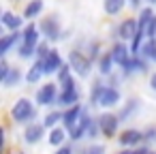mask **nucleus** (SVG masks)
<instances>
[{
    "instance_id": "obj_1",
    "label": "nucleus",
    "mask_w": 156,
    "mask_h": 154,
    "mask_svg": "<svg viewBox=\"0 0 156 154\" xmlns=\"http://www.w3.org/2000/svg\"><path fill=\"white\" fill-rule=\"evenodd\" d=\"M7 118H9V124L24 128V126H28V124H32V122L41 120V113H39V107H37L34 98L22 94V96H17V98L11 103V107H9V111H7Z\"/></svg>"
},
{
    "instance_id": "obj_2",
    "label": "nucleus",
    "mask_w": 156,
    "mask_h": 154,
    "mask_svg": "<svg viewBox=\"0 0 156 154\" xmlns=\"http://www.w3.org/2000/svg\"><path fill=\"white\" fill-rule=\"evenodd\" d=\"M66 62L71 64L73 73L81 79V81H90L94 75H96V62H92L81 49L77 47H71L66 52Z\"/></svg>"
},
{
    "instance_id": "obj_3",
    "label": "nucleus",
    "mask_w": 156,
    "mask_h": 154,
    "mask_svg": "<svg viewBox=\"0 0 156 154\" xmlns=\"http://www.w3.org/2000/svg\"><path fill=\"white\" fill-rule=\"evenodd\" d=\"M34 103L39 109H54L58 107V98H60V84L56 79H45L41 86L34 88Z\"/></svg>"
},
{
    "instance_id": "obj_4",
    "label": "nucleus",
    "mask_w": 156,
    "mask_h": 154,
    "mask_svg": "<svg viewBox=\"0 0 156 154\" xmlns=\"http://www.w3.org/2000/svg\"><path fill=\"white\" fill-rule=\"evenodd\" d=\"M83 103V90H81V79L77 75H71L64 84H60V98H58V107L60 109H69L73 105Z\"/></svg>"
},
{
    "instance_id": "obj_5",
    "label": "nucleus",
    "mask_w": 156,
    "mask_h": 154,
    "mask_svg": "<svg viewBox=\"0 0 156 154\" xmlns=\"http://www.w3.org/2000/svg\"><path fill=\"white\" fill-rule=\"evenodd\" d=\"M139 24H137V15H128L122 20H113V24L109 26V39L113 41H126L130 43V39L137 34Z\"/></svg>"
},
{
    "instance_id": "obj_6",
    "label": "nucleus",
    "mask_w": 156,
    "mask_h": 154,
    "mask_svg": "<svg viewBox=\"0 0 156 154\" xmlns=\"http://www.w3.org/2000/svg\"><path fill=\"white\" fill-rule=\"evenodd\" d=\"M96 120H98V126H101L103 141H115L118 135H120V131L124 128L118 111H98Z\"/></svg>"
},
{
    "instance_id": "obj_7",
    "label": "nucleus",
    "mask_w": 156,
    "mask_h": 154,
    "mask_svg": "<svg viewBox=\"0 0 156 154\" xmlns=\"http://www.w3.org/2000/svg\"><path fill=\"white\" fill-rule=\"evenodd\" d=\"M37 24H39L41 34H43L45 41H49L51 45H58V43H60V37H62V30H64L60 13H47V15L41 17Z\"/></svg>"
},
{
    "instance_id": "obj_8",
    "label": "nucleus",
    "mask_w": 156,
    "mask_h": 154,
    "mask_svg": "<svg viewBox=\"0 0 156 154\" xmlns=\"http://www.w3.org/2000/svg\"><path fill=\"white\" fill-rule=\"evenodd\" d=\"M154 64L150 62V60H145L143 56H133L124 66H120V73H122V77L126 79V81H130V79H135V77H147L154 69H152Z\"/></svg>"
},
{
    "instance_id": "obj_9",
    "label": "nucleus",
    "mask_w": 156,
    "mask_h": 154,
    "mask_svg": "<svg viewBox=\"0 0 156 154\" xmlns=\"http://www.w3.org/2000/svg\"><path fill=\"white\" fill-rule=\"evenodd\" d=\"M143 98L137 96V94H130L124 98V103L118 107V116L122 120V124H128L130 120H137L141 113H143Z\"/></svg>"
},
{
    "instance_id": "obj_10",
    "label": "nucleus",
    "mask_w": 156,
    "mask_h": 154,
    "mask_svg": "<svg viewBox=\"0 0 156 154\" xmlns=\"http://www.w3.org/2000/svg\"><path fill=\"white\" fill-rule=\"evenodd\" d=\"M43 141H47V128L43 126L41 120H37V122H32V124L22 128V143L26 148H37Z\"/></svg>"
},
{
    "instance_id": "obj_11",
    "label": "nucleus",
    "mask_w": 156,
    "mask_h": 154,
    "mask_svg": "<svg viewBox=\"0 0 156 154\" xmlns=\"http://www.w3.org/2000/svg\"><path fill=\"white\" fill-rule=\"evenodd\" d=\"M124 92L122 88H113V86H105L101 98H98V111H118V107L124 103Z\"/></svg>"
},
{
    "instance_id": "obj_12",
    "label": "nucleus",
    "mask_w": 156,
    "mask_h": 154,
    "mask_svg": "<svg viewBox=\"0 0 156 154\" xmlns=\"http://www.w3.org/2000/svg\"><path fill=\"white\" fill-rule=\"evenodd\" d=\"M118 150H135L139 145H143V128L137 126H124L115 139Z\"/></svg>"
},
{
    "instance_id": "obj_13",
    "label": "nucleus",
    "mask_w": 156,
    "mask_h": 154,
    "mask_svg": "<svg viewBox=\"0 0 156 154\" xmlns=\"http://www.w3.org/2000/svg\"><path fill=\"white\" fill-rule=\"evenodd\" d=\"M64 62H66V56H62V49H60L58 45H54L51 52L41 60V64H43V73H45V79H54L56 73L64 66Z\"/></svg>"
},
{
    "instance_id": "obj_14",
    "label": "nucleus",
    "mask_w": 156,
    "mask_h": 154,
    "mask_svg": "<svg viewBox=\"0 0 156 154\" xmlns=\"http://www.w3.org/2000/svg\"><path fill=\"white\" fill-rule=\"evenodd\" d=\"M73 47L81 49V52L92 60V62H98V58H101V56H103V52H105L103 41H101V39H96V37H79V39H75Z\"/></svg>"
},
{
    "instance_id": "obj_15",
    "label": "nucleus",
    "mask_w": 156,
    "mask_h": 154,
    "mask_svg": "<svg viewBox=\"0 0 156 154\" xmlns=\"http://www.w3.org/2000/svg\"><path fill=\"white\" fill-rule=\"evenodd\" d=\"M26 20L22 13H15L11 9H2L0 11V32H15V30H24L26 28Z\"/></svg>"
},
{
    "instance_id": "obj_16",
    "label": "nucleus",
    "mask_w": 156,
    "mask_h": 154,
    "mask_svg": "<svg viewBox=\"0 0 156 154\" xmlns=\"http://www.w3.org/2000/svg\"><path fill=\"white\" fill-rule=\"evenodd\" d=\"M22 41H24V30L0 34V58H9L11 54H15Z\"/></svg>"
},
{
    "instance_id": "obj_17",
    "label": "nucleus",
    "mask_w": 156,
    "mask_h": 154,
    "mask_svg": "<svg viewBox=\"0 0 156 154\" xmlns=\"http://www.w3.org/2000/svg\"><path fill=\"white\" fill-rule=\"evenodd\" d=\"M105 86H107V79H105V77H101V75H94V77L90 79V86H88L86 103H88L96 113H98V98H101V94H103Z\"/></svg>"
},
{
    "instance_id": "obj_18",
    "label": "nucleus",
    "mask_w": 156,
    "mask_h": 154,
    "mask_svg": "<svg viewBox=\"0 0 156 154\" xmlns=\"http://www.w3.org/2000/svg\"><path fill=\"white\" fill-rule=\"evenodd\" d=\"M24 84H26V69H22L17 64L11 66V71H9V75H7L5 81H0V86H2L5 90H17Z\"/></svg>"
},
{
    "instance_id": "obj_19",
    "label": "nucleus",
    "mask_w": 156,
    "mask_h": 154,
    "mask_svg": "<svg viewBox=\"0 0 156 154\" xmlns=\"http://www.w3.org/2000/svg\"><path fill=\"white\" fill-rule=\"evenodd\" d=\"M107 49L111 52V56H113V60H115L118 69H120V66H124V64L133 58V54H130V45H128L126 41H113Z\"/></svg>"
},
{
    "instance_id": "obj_20",
    "label": "nucleus",
    "mask_w": 156,
    "mask_h": 154,
    "mask_svg": "<svg viewBox=\"0 0 156 154\" xmlns=\"http://www.w3.org/2000/svg\"><path fill=\"white\" fill-rule=\"evenodd\" d=\"M45 11V0H26V5L22 9V15L26 22H39Z\"/></svg>"
},
{
    "instance_id": "obj_21",
    "label": "nucleus",
    "mask_w": 156,
    "mask_h": 154,
    "mask_svg": "<svg viewBox=\"0 0 156 154\" xmlns=\"http://www.w3.org/2000/svg\"><path fill=\"white\" fill-rule=\"evenodd\" d=\"M118 71V64H115V60H113V56H111V52L109 49H105L103 52V56L98 58V62H96V75H101V77H109L111 73H115Z\"/></svg>"
},
{
    "instance_id": "obj_22",
    "label": "nucleus",
    "mask_w": 156,
    "mask_h": 154,
    "mask_svg": "<svg viewBox=\"0 0 156 154\" xmlns=\"http://www.w3.org/2000/svg\"><path fill=\"white\" fill-rule=\"evenodd\" d=\"M43 81H45V73H43V64H41V60L30 62V66L26 69V86L34 88V86H41Z\"/></svg>"
},
{
    "instance_id": "obj_23",
    "label": "nucleus",
    "mask_w": 156,
    "mask_h": 154,
    "mask_svg": "<svg viewBox=\"0 0 156 154\" xmlns=\"http://www.w3.org/2000/svg\"><path fill=\"white\" fill-rule=\"evenodd\" d=\"M51 150H56V148H62L64 143H69V131L60 124V126H56V128H51V131H47V141H45Z\"/></svg>"
},
{
    "instance_id": "obj_24",
    "label": "nucleus",
    "mask_w": 156,
    "mask_h": 154,
    "mask_svg": "<svg viewBox=\"0 0 156 154\" xmlns=\"http://www.w3.org/2000/svg\"><path fill=\"white\" fill-rule=\"evenodd\" d=\"M128 9V0H103V13L111 20H120V15Z\"/></svg>"
},
{
    "instance_id": "obj_25",
    "label": "nucleus",
    "mask_w": 156,
    "mask_h": 154,
    "mask_svg": "<svg viewBox=\"0 0 156 154\" xmlns=\"http://www.w3.org/2000/svg\"><path fill=\"white\" fill-rule=\"evenodd\" d=\"M62 116H64V109H60V107L45 109V113L41 116V122H43V126L47 131H51V128H56V126L62 124Z\"/></svg>"
},
{
    "instance_id": "obj_26",
    "label": "nucleus",
    "mask_w": 156,
    "mask_h": 154,
    "mask_svg": "<svg viewBox=\"0 0 156 154\" xmlns=\"http://www.w3.org/2000/svg\"><path fill=\"white\" fill-rule=\"evenodd\" d=\"M81 111H83V103H79V105H73V107L64 109V116H62V126H64L66 131H71L75 124H79Z\"/></svg>"
},
{
    "instance_id": "obj_27",
    "label": "nucleus",
    "mask_w": 156,
    "mask_h": 154,
    "mask_svg": "<svg viewBox=\"0 0 156 154\" xmlns=\"http://www.w3.org/2000/svg\"><path fill=\"white\" fill-rule=\"evenodd\" d=\"M43 41V34H41V28H39V24L37 22H28L26 24V28H24V43H28V45H39Z\"/></svg>"
},
{
    "instance_id": "obj_28",
    "label": "nucleus",
    "mask_w": 156,
    "mask_h": 154,
    "mask_svg": "<svg viewBox=\"0 0 156 154\" xmlns=\"http://www.w3.org/2000/svg\"><path fill=\"white\" fill-rule=\"evenodd\" d=\"M15 56H17V60H22V62H34V60H37V47L22 41L20 47H17V52H15Z\"/></svg>"
},
{
    "instance_id": "obj_29",
    "label": "nucleus",
    "mask_w": 156,
    "mask_h": 154,
    "mask_svg": "<svg viewBox=\"0 0 156 154\" xmlns=\"http://www.w3.org/2000/svg\"><path fill=\"white\" fill-rule=\"evenodd\" d=\"M135 15H137V24H139V28H143V30H145V28L150 26V22L154 20L156 9H154V7H150V5H145V7H143L141 11H137Z\"/></svg>"
},
{
    "instance_id": "obj_30",
    "label": "nucleus",
    "mask_w": 156,
    "mask_h": 154,
    "mask_svg": "<svg viewBox=\"0 0 156 154\" xmlns=\"http://www.w3.org/2000/svg\"><path fill=\"white\" fill-rule=\"evenodd\" d=\"M139 56H143L145 60H150V62L154 64V58H156V39H145V43H143Z\"/></svg>"
},
{
    "instance_id": "obj_31",
    "label": "nucleus",
    "mask_w": 156,
    "mask_h": 154,
    "mask_svg": "<svg viewBox=\"0 0 156 154\" xmlns=\"http://www.w3.org/2000/svg\"><path fill=\"white\" fill-rule=\"evenodd\" d=\"M143 143L156 148V122H147L143 126Z\"/></svg>"
},
{
    "instance_id": "obj_32",
    "label": "nucleus",
    "mask_w": 156,
    "mask_h": 154,
    "mask_svg": "<svg viewBox=\"0 0 156 154\" xmlns=\"http://www.w3.org/2000/svg\"><path fill=\"white\" fill-rule=\"evenodd\" d=\"M71 75H75V73H73L71 64H69V62H64V66H62V69H60V71L56 73V77H54V79H56L58 84H64V81H66V79L71 77Z\"/></svg>"
},
{
    "instance_id": "obj_33",
    "label": "nucleus",
    "mask_w": 156,
    "mask_h": 154,
    "mask_svg": "<svg viewBox=\"0 0 156 154\" xmlns=\"http://www.w3.org/2000/svg\"><path fill=\"white\" fill-rule=\"evenodd\" d=\"M51 47H54V45H51L49 41H45V39H43V41L37 45V60H43V58L51 52Z\"/></svg>"
},
{
    "instance_id": "obj_34",
    "label": "nucleus",
    "mask_w": 156,
    "mask_h": 154,
    "mask_svg": "<svg viewBox=\"0 0 156 154\" xmlns=\"http://www.w3.org/2000/svg\"><path fill=\"white\" fill-rule=\"evenodd\" d=\"M107 84H109V86H113V88H122V86L126 84V79L122 77V73H120V69H118L115 73H111V75L107 77Z\"/></svg>"
},
{
    "instance_id": "obj_35",
    "label": "nucleus",
    "mask_w": 156,
    "mask_h": 154,
    "mask_svg": "<svg viewBox=\"0 0 156 154\" xmlns=\"http://www.w3.org/2000/svg\"><path fill=\"white\" fill-rule=\"evenodd\" d=\"M0 141H2V145H0L2 154L9 152V124H5L2 128H0Z\"/></svg>"
},
{
    "instance_id": "obj_36",
    "label": "nucleus",
    "mask_w": 156,
    "mask_h": 154,
    "mask_svg": "<svg viewBox=\"0 0 156 154\" xmlns=\"http://www.w3.org/2000/svg\"><path fill=\"white\" fill-rule=\"evenodd\" d=\"M11 66H13V64L9 62V58H0V81H5V79H7Z\"/></svg>"
},
{
    "instance_id": "obj_37",
    "label": "nucleus",
    "mask_w": 156,
    "mask_h": 154,
    "mask_svg": "<svg viewBox=\"0 0 156 154\" xmlns=\"http://www.w3.org/2000/svg\"><path fill=\"white\" fill-rule=\"evenodd\" d=\"M51 154H77V145L69 141V143H64L62 148H56Z\"/></svg>"
},
{
    "instance_id": "obj_38",
    "label": "nucleus",
    "mask_w": 156,
    "mask_h": 154,
    "mask_svg": "<svg viewBox=\"0 0 156 154\" xmlns=\"http://www.w3.org/2000/svg\"><path fill=\"white\" fill-rule=\"evenodd\" d=\"M147 90L154 94V98H156V69L147 75Z\"/></svg>"
},
{
    "instance_id": "obj_39",
    "label": "nucleus",
    "mask_w": 156,
    "mask_h": 154,
    "mask_svg": "<svg viewBox=\"0 0 156 154\" xmlns=\"http://www.w3.org/2000/svg\"><path fill=\"white\" fill-rule=\"evenodd\" d=\"M143 7H145V0H128V9H130L133 13L141 11Z\"/></svg>"
},
{
    "instance_id": "obj_40",
    "label": "nucleus",
    "mask_w": 156,
    "mask_h": 154,
    "mask_svg": "<svg viewBox=\"0 0 156 154\" xmlns=\"http://www.w3.org/2000/svg\"><path fill=\"white\" fill-rule=\"evenodd\" d=\"M145 34H147V39H156V15H154V20L150 22V26L145 28Z\"/></svg>"
},
{
    "instance_id": "obj_41",
    "label": "nucleus",
    "mask_w": 156,
    "mask_h": 154,
    "mask_svg": "<svg viewBox=\"0 0 156 154\" xmlns=\"http://www.w3.org/2000/svg\"><path fill=\"white\" fill-rule=\"evenodd\" d=\"M71 39H73V28H64L62 30V37H60V43H66Z\"/></svg>"
},
{
    "instance_id": "obj_42",
    "label": "nucleus",
    "mask_w": 156,
    "mask_h": 154,
    "mask_svg": "<svg viewBox=\"0 0 156 154\" xmlns=\"http://www.w3.org/2000/svg\"><path fill=\"white\" fill-rule=\"evenodd\" d=\"M145 5H150V7H154V9H156V0H145Z\"/></svg>"
},
{
    "instance_id": "obj_43",
    "label": "nucleus",
    "mask_w": 156,
    "mask_h": 154,
    "mask_svg": "<svg viewBox=\"0 0 156 154\" xmlns=\"http://www.w3.org/2000/svg\"><path fill=\"white\" fill-rule=\"evenodd\" d=\"M15 154H28L26 150H15Z\"/></svg>"
},
{
    "instance_id": "obj_44",
    "label": "nucleus",
    "mask_w": 156,
    "mask_h": 154,
    "mask_svg": "<svg viewBox=\"0 0 156 154\" xmlns=\"http://www.w3.org/2000/svg\"><path fill=\"white\" fill-rule=\"evenodd\" d=\"M5 154H15V152H11V150H9V152H5Z\"/></svg>"
},
{
    "instance_id": "obj_45",
    "label": "nucleus",
    "mask_w": 156,
    "mask_h": 154,
    "mask_svg": "<svg viewBox=\"0 0 156 154\" xmlns=\"http://www.w3.org/2000/svg\"><path fill=\"white\" fill-rule=\"evenodd\" d=\"M9 2H20V0H9Z\"/></svg>"
},
{
    "instance_id": "obj_46",
    "label": "nucleus",
    "mask_w": 156,
    "mask_h": 154,
    "mask_svg": "<svg viewBox=\"0 0 156 154\" xmlns=\"http://www.w3.org/2000/svg\"><path fill=\"white\" fill-rule=\"evenodd\" d=\"M154 66H156V58H154Z\"/></svg>"
},
{
    "instance_id": "obj_47",
    "label": "nucleus",
    "mask_w": 156,
    "mask_h": 154,
    "mask_svg": "<svg viewBox=\"0 0 156 154\" xmlns=\"http://www.w3.org/2000/svg\"><path fill=\"white\" fill-rule=\"evenodd\" d=\"M115 154H118V152H115Z\"/></svg>"
}]
</instances>
